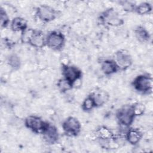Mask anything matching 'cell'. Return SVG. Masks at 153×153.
<instances>
[{"label": "cell", "instance_id": "6da1fadb", "mask_svg": "<svg viewBox=\"0 0 153 153\" xmlns=\"http://www.w3.org/2000/svg\"><path fill=\"white\" fill-rule=\"evenodd\" d=\"M22 39L36 48H42L45 44V39L43 33L39 30L26 29L22 32Z\"/></svg>", "mask_w": 153, "mask_h": 153}, {"label": "cell", "instance_id": "7a4b0ae2", "mask_svg": "<svg viewBox=\"0 0 153 153\" xmlns=\"http://www.w3.org/2000/svg\"><path fill=\"white\" fill-rule=\"evenodd\" d=\"M133 85L139 92L148 93L151 91L152 88V78L148 75H140L134 78Z\"/></svg>", "mask_w": 153, "mask_h": 153}, {"label": "cell", "instance_id": "3957f363", "mask_svg": "<svg viewBox=\"0 0 153 153\" xmlns=\"http://www.w3.org/2000/svg\"><path fill=\"white\" fill-rule=\"evenodd\" d=\"M118 120L120 124L125 127L130 126L136 117L134 115L133 106L126 105L120 108L117 114Z\"/></svg>", "mask_w": 153, "mask_h": 153}, {"label": "cell", "instance_id": "277c9868", "mask_svg": "<svg viewBox=\"0 0 153 153\" xmlns=\"http://www.w3.org/2000/svg\"><path fill=\"white\" fill-rule=\"evenodd\" d=\"M100 18L104 23L111 26H118L123 23L119 14L113 8H109L104 11Z\"/></svg>", "mask_w": 153, "mask_h": 153}, {"label": "cell", "instance_id": "5b68a950", "mask_svg": "<svg viewBox=\"0 0 153 153\" xmlns=\"http://www.w3.org/2000/svg\"><path fill=\"white\" fill-rule=\"evenodd\" d=\"M25 125L28 128L35 133H42L47 123L37 116L29 115L25 119Z\"/></svg>", "mask_w": 153, "mask_h": 153}, {"label": "cell", "instance_id": "8992f818", "mask_svg": "<svg viewBox=\"0 0 153 153\" xmlns=\"http://www.w3.org/2000/svg\"><path fill=\"white\" fill-rule=\"evenodd\" d=\"M45 42L48 47L54 50H59L63 47L65 43V37L62 33L53 31L47 35Z\"/></svg>", "mask_w": 153, "mask_h": 153}, {"label": "cell", "instance_id": "52a82bcc", "mask_svg": "<svg viewBox=\"0 0 153 153\" xmlns=\"http://www.w3.org/2000/svg\"><path fill=\"white\" fill-rule=\"evenodd\" d=\"M62 128L66 134L71 136H76L80 131L81 124L76 118L69 117L63 123Z\"/></svg>", "mask_w": 153, "mask_h": 153}, {"label": "cell", "instance_id": "ba28073f", "mask_svg": "<svg viewBox=\"0 0 153 153\" xmlns=\"http://www.w3.org/2000/svg\"><path fill=\"white\" fill-rule=\"evenodd\" d=\"M36 15L42 21L48 22L56 18V11L49 5H42L37 8Z\"/></svg>", "mask_w": 153, "mask_h": 153}, {"label": "cell", "instance_id": "9c48e42d", "mask_svg": "<svg viewBox=\"0 0 153 153\" xmlns=\"http://www.w3.org/2000/svg\"><path fill=\"white\" fill-rule=\"evenodd\" d=\"M62 74L64 78L73 84L81 76V71L72 65H64L62 67Z\"/></svg>", "mask_w": 153, "mask_h": 153}, {"label": "cell", "instance_id": "30bf717a", "mask_svg": "<svg viewBox=\"0 0 153 153\" xmlns=\"http://www.w3.org/2000/svg\"><path fill=\"white\" fill-rule=\"evenodd\" d=\"M115 62L118 68L126 69L132 64V59L130 55L124 50H120L115 53Z\"/></svg>", "mask_w": 153, "mask_h": 153}, {"label": "cell", "instance_id": "8fae6325", "mask_svg": "<svg viewBox=\"0 0 153 153\" xmlns=\"http://www.w3.org/2000/svg\"><path fill=\"white\" fill-rule=\"evenodd\" d=\"M44 138L48 143H55L59 138V133L57 129L51 124H47L45 128L42 132Z\"/></svg>", "mask_w": 153, "mask_h": 153}, {"label": "cell", "instance_id": "7c38bea8", "mask_svg": "<svg viewBox=\"0 0 153 153\" xmlns=\"http://www.w3.org/2000/svg\"><path fill=\"white\" fill-rule=\"evenodd\" d=\"M118 67L114 60H105L101 64V70L106 75H111L116 72Z\"/></svg>", "mask_w": 153, "mask_h": 153}, {"label": "cell", "instance_id": "4fadbf2b", "mask_svg": "<svg viewBox=\"0 0 153 153\" xmlns=\"http://www.w3.org/2000/svg\"><path fill=\"white\" fill-rule=\"evenodd\" d=\"M142 134L137 128H130L126 133V139L131 145H136L140 140Z\"/></svg>", "mask_w": 153, "mask_h": 153}, {"label": "cell", "instance_id": "5bb4252c", "mask_svg": "<svg viewBox=\"0 0 153 153\" xmlns=\"http://www.w3.org/2000/svg\"><path fill=\"white\" fill-rule=\"evenodd\" d=\"M27 22L23 18L17 17L13 19L11 23V28L14 32H22L27 29Z\"/></svg>", "mask_w": 153, "mask_h": 153}, {"label": "cell", "instance_id": "9a60e30c", "mask_svg": "<svg viewBox=\"0 0 153 153\" xmlns=\"http://www.w3.org/2000/svg\"><path fill=\"white\" fill-rule=\"evenodd\" d=\"M91 96L94 100L96 106H100L103 105L106 103V101H108L109 98L108 94L104 91H96L93 93Z\"/></svg>", "mask_w": 153, "mask_h": 153}, {"label": "cell", "instance_id": "2e32d148", "mask_svg": "<svg viewBox=\"0 0 153 153\" xmlns=\"http://www.w3.org/2000/svg\"><path fill=\"white\" fill-rule=\"evenodd\" d=\"M134 33L136 38L140 41H142V42L146 41L150 38L149 32L146 30V29H145L142 26L137 27L134 30Z\"/></svg>", "mask_w": 153, "mask_h": 153}, {"label": "cell", "instance_id": "e0dca14e", "mask_svg": "<svg viewBox=\"0 0 153 153\" xmlns=\"http://www.w3.org/2000/svg\"><path fill=\"white\" fill-rule=\"evenodd\" d=\"M98 137L102 140H108L112 139L113 134L111 131L106 127H100L96 131Z\"/></svg>", "mask_w": 153, "mask_h": 153}, {"label": "cell", "instance_id": "ac0fdd59", "mask_svg": "<svg viewBox=\"0 0 153 153\" xmlns=\"http://www.w3.org/2000/svg\"><path fill=\"white\" fill-rule=\"evenodd\" d=\"M152 10L151 5L148 2H142L139 5L136 6L135 11L140 15H143L149 13Z\"/></svg>", "mask_w": 153, "mask_h": 153}, {"label": "cell", "instance_id": "d6986e66", "mask_svg": "<svg viewBox=\"0 0 153 153\" xmlns=\"http://www.w3.org/2000/svg\"><path fill=\"white\" fill-rule=\"evenodd\" d=\"M8 63L13 69H19L20 66V60L19 57L15 54L10 55L8 58Z\"/></svg>", "mask_w": 153, "mask_h": 153}, {"label": "cell", "instance_id": "ffe728a7", "mask_svg": "<svg viewBox=\"0 0 153 153\" xmlns=\"http://www.w3.org/2000/svg\"><path fill=\"white\" fill-rule=\"evenodd\" d=\"M57 86L59 90L63 92L71 90L72 88L73 84L66 80V79H61L57 83Z\"/></svg>", "mask_w": 153, "mask_h": 153}, {"label": "cell", "instance_id": "44dd1931", "mask_svg": "<svg viewBox=\"0 0 153 153\" xmlns=\"http://www.w3.org/2000/svg\"><path fill=\"white\" fill-rule=\"evenodd\" d=\"M94 107H96L94 100L91 96L87 97L83 102L82 108L85 111H91Z\"/></svg>", "mask_w": 153, "mask_h": 153}, {"label": "cell", "instance_id": "7402d4cb", "mask_svg": "<svg viewBox=\"0 0 153 153\" xmlns=\"http://www.w3.org/2000/svg\"><path fill=\"white\" fill-rule=\"evenodd\" d=\"M132 106H133V112L135 116L141 115L144 113L145 108L144 105H143L142 103H137L132 105Z\"/></svg>", "mask_w": 153, "mask_h": 153}, {"label": "cell", "instance_id": "603a6c76", "mask_svg": "<svg viewBox=\"0 0 153 153\" xmlns=\"http://www.w3.org/2000/svg\"><path fill=\"white\" fill-rule=\"evenodd\" d=\"M1 14V26L2 27H5L8 26L9 23L8 16L5 11L1 8L0 11Z\"/></svg>", "mask_w": 153, "mask_h": 153}, {"label": "cell", "instance_id": "cb8c5ba5", "mask_svg": "<svg viewBox=\"0 0 153 153\" xmlns=\"http://www.w3.org/2000/svg\"><path fill=\"white\" fill-rule=\"evenodd\" d=\"M121 3L124 10L127 11H132L135 10L136 5L133 3L129 1H122Z\"/></svg>", "mask_w": 153, "mask_h": 153}]
</instances>
